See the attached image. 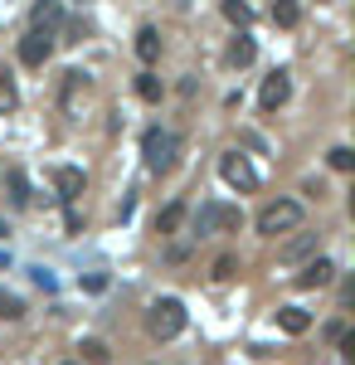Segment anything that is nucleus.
<instances>
[{"label": "nucleus", "mask_w": 355, "mask_h": 365, "mask_svg": "<svg viewBox=\"0 0 355 365\" xmlns=\"http://www.w3.org/2000/svg\"><path fill=\"white\" fill-rule=\"evenodd\" d=\"M180 220H185V205L175 200V205H165V210H161V220H156V234H175V229H180Z\"/></svg>", "instance_id": "obj_17"}, {"label": "nucleus", "mask_w": 355, "mask_h": 365, "mask_svg": "<svg viewBox=\"0 0 355 365\" xmlns=\"http://www.w3.org/2000/svg\"><path fill=\"white\" fill-rule=\"evenodd\" d=\"M331 170H355V151L351 146H336V151H331Z\"/></svg>", "instance_id": "obj_23"}, {"label": "nucleus", "mask_w": 355, "mask_h": 365, "mask_svg": "<svg viewBox=\"0 0 355 365\" xmlns=\"http://www.w3.org/2000/svg\"><path fill=\"white\" fill-rule=\"evenodd\" d=\"M78 93H88V73H63V108L78 113Z\"/></svg>", "instance_id": "obj_15"}, {"label": "nucleus", "mask_w": 355, "mask_h": 365, "mask_svg": "<svg viewBox=\"0 0 355 365\" xmlns=\"http://www.w3.org/2000/svg\"><path fill=\"white\" fill-rule=\"evenodd\" d=\"M219 175H224V185H234V190H258V170L248 166V156H239V151H224L219 156Z\"/></svg>", "instance_id": "obj_4"}, {"label": "nucleus", "mask_w": 355, "mask_h": 365, "mask_svg": "<svg viewBox=\"0 0 355 365\" xmlns=\"http://www.w3.org/2000/svg\"><path fill=\"white\" fill-rule=\"evenodd\" d=\"M244 225V215L239 210H229V205H200V215H195V234L205 239V234H219V229H239Z\"/></svg>", "instance_id": "obj_5"}, {"label": "nucleus", "mask_w": 355, "mask_h": 365, "mask_svg": "<svg viewBox=\"0 0 355 365\" xmlns=\"http://www.w3.org/2000/svg\"><path fill=\"white\" fill-rule=\"evenodd\" d=\"M137 58L141 63H156V58H161V34H156L151 25L137 29Z\"/></svg>", "instance_id": "obj_12"}, {"label": "nucleus", "mask_w": 355, "mask_h": 365, "mask_svg": "<svg viewBox=\"0 0 355 365\" xmlns=\"http://www.w3.org/2000/svg\"><path fill=\"white\" fill-rule=\"evenodd\" d=\"M78 356H83V365H112V351L103 346V341H83Z\"/></svg>", "instance_id": "obj_18"}, {"label": "nucleus", "mask_w": 355, "mask_h": 365, "mask_svg": "<svg viewBox=\"0 0 355 365\" xmlns=\"http://www.w3.org/2000/svg\"><path fill=\"white\" fill-rule=\"evenodd\" d=\"M5 263H10V258H5V253H0V268H5Z\"/></svg>", "instance_id": "obj_27"}, {"label": "nucleus", "mask_w": 355, "mask_h": 365, "mask_svg": "<svg viewBox=\"0 0 355 365\" xmlns=\"http://www.w3.org/2000/svg\"><path fill=\"white\" fill-rule=\"evenodd\" d=\"M20 317H25V302H20L15 292L0 287V322H20Z\"/></svg>", "instance_id": "obj_21"}, {"label": "nucleus", "mask_w": 355, "mask_h": 365, "mask_svg": "<svg viewBox=\"0 0 355 365\" xmlns=\"http://www.w3.org/2000/svg\"><path fill=\"white\" fill-rule=\"evenodd\" d=\"M317 249H321V234H297V239H287V244L277 249V258H282V263H302V258H312Z\"/></svg>", "instance_id": "obj_9"}, {"label": "nucleus", "mask_w": 355, "mask_h": 365, "mask_svg": "<svg viewBox=\"0 0 355 365\" xmlns=\"http://www.w3.org/2000/svg\"><path fill=\"white\" fill-rule=\"evenodd\" d=\"M141 156H146V170H170L175 166V156H180V137L175 132H165V127H151L146 137H141Z\"/></svg>", "instance_id": "obj_2"}, {"label": "nucleus", "mask_w": 355, "mask_h": 365, "mask_svg": "<svg viewBox=\"0 0 355 365\" xmlns=\"http://www.w3.org/2000/svg\"><path fill=\"white\" fill-rule=\"evenodd\" d=\"M54 185H58V195H63V200H78V195H83V170L63 166V170L54 175Z\"/></svg>", "instance_id": "obj_14"}, {"label": "nucleus", "mask_w": 355, "mask_h": 365, "mask_svg": "<svg viewBox=\"0 0 355 365\" xmlns=\"http://www.w3.org/2000/svg\"><path fill=\"white\" fill-rule=\"evenodd\" d=\"M229 63H234V68H248V63H253V39H248V34H239V39L229 44Z\"/></svg>", "instance_id": "obj_20"}, {"label": "nucleus", "mask_w": 355, "mask_h": 365, "mask_svg": "<svg viewBox=\"0 0 355 365\" xmlns=\"http://www.w3.org/2000/svg\"><path fill=\"white\" fill-rule=\"evenodd\" d=\"M224 15H229L234 25H248V20H253V10H248L244 0H224Z\"/></svg>", "instance_id": "obj_22"}, {"label": "nucleus", "mask_w": 355, "mask_h": 365, "mask_svg": "<svg viewBox=\"0 0 355 365\" xmlns=\"http://www.w3.org/2000/svg\"><path fill=\"white\" fill-rule=\"evenodd\" d=\"M15 108H20V88H15V78H10V73H0V117L15 113Z\"/></svg>", "instance_id": "obj_19"}, {"label": "nucleus", "mask_w": 355, "mask_h": 365, "mask_svg": "<svg viewBox=\"0 0 355 365\" xmlns=\"http://www.w3.org/2000/svg\"><path fill=\"white\" fill-rule=\"evenodd\" d=\"M0 175H5V170H0Z\"/></svg>", "instance_id": "obj_30"}, {"label": "nucleus", "mask_w": 355, "mask_h": 365, "mask_svg": "<svg viewBox=\"0 0 355 365\" xmlns=\"http://www.w3.org/2000/svg\"><path fill=\"white\" fill-rule=\"evenodd\" d=\"M302 220H307V210H302L297 200H273V205L258 215V234L277 239V234H287V229H302Z\"/></svg>", "instance_id": "obj_3"}, {"label": "nucleus", "mask_w": 355, "mask_h": 365, "mask_svg": "<svg viewBox=\"0 0 355 365\" xmlns=\"http://www.w3.org/2000/svg\"><path fill=\"white\" fill-rule=\"evenodd\" d=\"M215 278H219V282L234 278V258H219V263H215Z\"/></svg>", "instance_id": "obj_25"}, {"label": "nucleus", "mask_w": 355, "mask_h": 365, "mask_svg": "<svg viewBox=\"0 0 355 365\" xmlns=\"http://www.w3.org/2000/svg\"><path fill=\"white\" fill-rule=\"evenodd\" d=\"M277 327H282L287 336H302V331L312 327V317H307L302 307H282V312H277Z\"/></svg>", "instance_id": "obj_13"}, {"label": "nucleus", "mask_w": 355, "mask_h": 365, "mask_svg": "<svg viewBox=\"0 0 355 365\" xmlns=\"http://www.w3.org/2000/svg\"><path fill=\"white\" fill-rule=\"evenodd\" d=\"M331 282H336V263H331V258H312L297 273V287H307V292H312V287H331Z\"/></svg>", "instance_id": "obj_8"}, {"label": "nucleus", "mask_w": 355, "mask_h": 365, "mask_svg": "<svg viewBox=\"0 0 355 365\" xmlns=\"http://www.w3.org/2000/svg\"><path fill=\"white\" fill-rule=\"evenodd\" d=\"M63 365H78V361H63Z\"/></svg>", "instance_id": "obj_29"}, {"label": "nucleus", "mask_w": 355, "mask_h": 365, "mask_svg": "<svg viewBox=\"0 0 355 365\" xmlns=\"http://www.w3.org/2000/svg\"><path fill=\"white\" fill-rule=\"evenodd\" d=\"M287 93H292V78H287V68H273L263 88H258V103H263V113H277L282 103H287Z\"/></svg>", "instance_id": "obj_7"}, {"label": "nucleus", "mask_w": 355, "mask_h": 365, "mask_svg": "<svg viewBox=\"0 0 355 365\" xmlns=\"http://www.w3.org/2000/svg\"><path fill=\"white\" fill-rule=\"evenodd\" d=\"M137 93L146 98V103H156V98H161V83H156L151 73H141V78H137Z\"/></svg>", "instance_id": "obj_24"}, {"label": "nucleus", "mask_w": 355, "mask_h": 365, "mask_svg": "<svg viewBox=\"0 0 355 365\" xmlns=\"http://www.w3.org/2000/svg\"><path fill=\"white\" fill-rule=\"evenodd\" d=\"M49 54H54L49 29H29L25 39H20V63H29V68H44V63H49Z\"/></svg>", "instance_id": "obj_6"}, {"label": "nucleus", "mask_w": 355, "mask_h": 365, "mask_svg": "<svg viewBox=\"0 0 355 365\" xmlns=\"http://www.w3.org/2000/svg\"><path fill=\"white\" fill-rule=\"evenodd\" d=\"M146 331H151L156 341H175L180 331H185V302H180V297L151 302V312H146Z\"/></svg>", "instance_id": "obj_1"}, {"label": "nucleus", "mask_w": 355, "mask_h": 365, "mask_svg": "<svg viewBox=\"0 0 355 365\" xmlns=\"http://www.w3.org/2000/svg\"><path fill=\"white\" fill-rule=\"evenodd\" d=\"M0 239H5V225H0Z\"/></svg>", "instance_id": "obj_28"}, {"label": "nucleus", "mask_w": 355, "mask_h": 365, "mask_svg": "<svg viewBox=\"0 0 355 365\" xmlns=\"http://www.w3.org/2000/svg\"><path fill=\"white\" fill-rule=\"evenodd\" d=\"M0 180L10 185V200H15V205L25 210V205H29V180H25V170H5Z\"/></svg>", "instance_id": "obj_16"}, {"label": "nucleus", "mask_w": 355, "mask_h": 365, "mask_svg": "<svg viewBox=\"0 0 355 365\" xmlns=\"http://www.w3.org/2000/svg\"><path fill=\"white\" fill-rule=\"evenodd\" d=\"M63 25V5L58 0H34L29 5V29H54Z\"/></svg>", "instance_id": "obj_10"}, {"label": "nucleus", "mask_w": 355, "mask_h": 365, "mask_svg": "<svg viewBox=\"0 0 355 365\" xmlns=\"http://www.w3.org/2000/svg\"><path fill=\"white\" fill-rule=\"evenodd\" d=\"M83 34H88V25H83V20H73V25H68V44H78Z\"/></svg>", "instance_id": "obj_26"}, {"label": "nucleus", "mask_w": 355, "mask_h": 365, "mask_svg": "<svg viewBox=\"0 0 355 365\" xmlns=\"http://www.w3.org/2000/svg\"><path fill=\"white\" fill-rule=\"evenodd\" d=\"M273 25L277 29H297L302 25V0H273Z\"/></svg>", "instance_id": "obj_11"}]
</instances>
